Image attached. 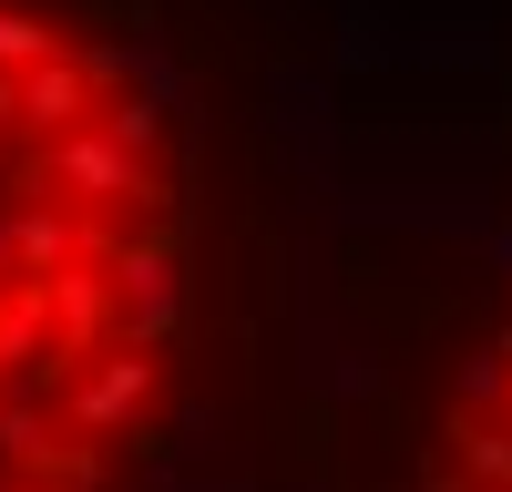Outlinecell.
<instances>
[{
  "instance_id": "obj_2",
  "label": "cell",
  "mask_w": 512,
  "mask_h": 492,
  "mask_svg": "<svg viewBox=\"0 0 512 492\" xmlns=\"http://www.w3.org/2000/svg\"><path fill=\"white\" fill-rule=\"evenodd\" d=\"M420 492H512V308L482 328L420 451Z\"/></svg>"
},
{
  "instance_id": "obj_1",
  "label": "cell",
  "mask_w": 512,
  "mask_h": 492,
  "mask_svg": "<svg viewBox=\"0 0 512 492\" xmlns=\"http://www.w3.org/2000/svg\"><path fill=\"white\" fill-rule=\"evenodd\" d=\"M195 298L175 103L82 0H0V492H134Z\"/></svg>"
}]
</instances>
